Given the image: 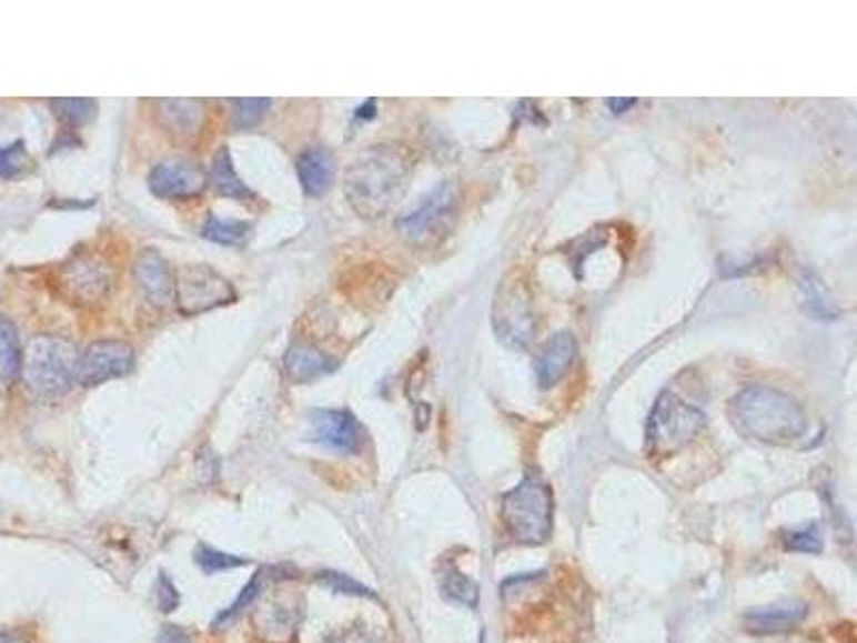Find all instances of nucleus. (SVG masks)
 I'll return each instance as SVG.
<instances>
[{
	"label": "nucleus",
	"mask_w": 857,
	"mask_h": 643,
	"mask_svg": "<svg viewBox=\"0 0 857 643\" xmlns=\"http://www.w3.org/2000/svg\"><path fill=\"white\" fill-rule=\"evenodd\" d=\"M133 348L124 341H97L91 343L80 356L75 365V382L92 389L103 382L123 378L133 369Z\"/></svg>",
	"instance_id": "6e6552de"
},
{
	"label": "nucleus",
	"mask_w": 857,
	"mask_h": 643,
	"mask_svg": "<svg viewBox=\"0 0 857 643\" xmlns=\"http://www.w3.org/2000/svg\"><path fill=\"white\" fill-rule=\"evenodd\" d=\"M577 356V341L571 333H557L553 335L541 350L536 359V378L541 389L555 386L566 371L573 365Z\"/></svg>",
	"instance_id": "2eb2a0df"
},
{
	"label": "nucleus",
	"mask_w": 857,
	"mask_h": 643,
	"mask_svg": "<svg viewBox=\"0 0 857 643\" xmlns=\"http://www.w3.org/2000/svg\"><path fill=\"white\" fill-rule=\"evenodd\" d=\"M251 232V225L246 221L236 219H221L216 214H209L202 234L204 239L219 243V245L241 247Z\"/></svg>",
	"instance_id": "5701e85b"
},
{
	"label": "nucleus",
	"mask_w": 857,
	"mask_h": 643,
	"mask_svg": "<svg viewBox=\"0 0 857 643\" xmlns=\"http://www.w3.org/2000/svg\"><path fill=\"white\" fill-rule=\"evenodd\" d=\"M75 365L78 352L69 341L43 335L32 339L22 361V375L37 398L57 399L69 393Z\"/></svg>",
	"instance_id": "20e7f679"
},
{
	"label": "nucleus",
	"mask_w": 857,
	"mask_h": 643,
	"mask_svg": "<svg viewBox=\"0 0 857 643\" xmlns=\"http://www.w3.org/2000/svg\"><path fill=\"white\" fill-rule=\"evenodd\" d=\"M0 643H22L18 642L16 637H11V635H4V633H0Z\"/></svg>",
	"instance_id": "e433bc0d"
},
{
	"label": "nucleus",
	"mask_w": 857,
	"mask_h": 643,
	"mask_svg": "<svg viewBox=\"0 0 857 643\" xmlns=\"http://www.w3.org/2000/svg\"><path fill=\"white\" fill-rule=\"evenodd\" d=\"M495 333L511 345H525L534 333L530 294L520 279L506 283L495 297Z\"/></svg>",
	"instance_id": "1a4fd4ad"
},
{
	"label": "nucleus",
	"mask_w": 857,
	"mask_h": 643,
	"mask_svg": "<svg viewBox=\"0 0 857 643\" xmlns=\"http://www.w3.org/2000/svg\"><path fill=\"white\" fill-rule=\"evenodd\" d=\"M317 583H322L324 587L339 592V594H350V596H373L371 590L365 587L363 583L343 575V573H335V571H324V573H317Z\"/></svg>",
	"instance_id": "c85d7f7f"
},
{
	"label": "nucleus",
	"mask_w": 857,
	"mask_h": 643,
	"mask_svg": "<svg viewBox=\"0 0 857 643\" xmlns=\"http://www.w3.org/2000/svg\"><path fill=\"white\" fill-rule=\"evenodd\" d=\"M808 613V607L804 603H780V605H772V607H762V610H755V612L746 615V626L753 631V633H759V635H769V633H783V631H789L797 626Z\"/></svg>",
	"instance_id": "6ab92c4d"
},
{
	"label": "nucleus",
	"mask_w": 857,
	"mask_h": 643,
	"mask_svg": "<svg viewBox=\"0 0 857 643\" xmlns=\"http://www.w3.org/2000/svg\"><path fill=\"white\" fill-rule=\"evenodd\" d=\"M195 562H198V566H200L206 575L223 573V571H232V569H241V566H245L246 564L245 557L219 552V550H213V547H209V545H200V547L195 550Z\"/></svg>",
	"instance_id": "bb28decb"
},
{
	"label": "nucleus",
	"mask_w": 857,
	"mask_h": 643,
	"mask_svg": "<svg viewBox=\"0 0 857 643\" xmlns=\"http://www.w3.org/2000/svg\"><path fill=\"white\" fill-rule=\"evenodd\" d=\"M704 423L702 410L682 401L672 391H665L654 403L647 421V449L656 455H672L686 446Z\"/></svg>",
	"instance_id": "423d86ee"
},
{
	"label": "nucleus",
	"mask_w": 857,
	"mask_h": 643,
	"mask_svg": "<svg viewBox=\"0 0 857 643\" xmlns=\"http://www.w3.org/2000/svg\"><path fill=\"white\" fill-rule=\"evenodd\" d=\"M255 629L269 640V642L285 643L294 631L299 629L301 622V610L292 601L285 599H273L266 601L255 615H253Z\"/></svg>",
	"instance_id": "dca6fc26"
},
{
	"label": "nucleus",
	"mask_w": 857,
	"mask_h": 643,
	"mask_svg": "<svg viewBox=\"0 0 857 643\" xmlns=\"http://www.w3.org/2000/svg\"><path fill=\"white\" fill-rule=\"evenodd\" d=\"M50 106H52L57 119L71 129L91 123L92 119L97 117V108H99L97 101L89 99V97H61V99H52Z\"/></svg>",
	"instance_id": "4be33fe9"
},
{
	"label": "nucleus",
	"mask_w": 857,
	"mask_h": 643,
	"mask_svg": "<svg viewBox=\"0 0 857 643\" xmlns=\"http://www.w3.org/2000/svg\"><path fill=\"white\" fill-rule=\"evenodd\" d=\"M157 106L159 124L172 140H193L204 123V101L200 99H159Z\"/></svg>",
	"instance_id": "f8f14e48"
},
{
	"label": "nucleus",
	"mask_w": 857,
	"mask_h": 643,
	"mask_svg": "<svg viewBox=\"0 0 857 643\" xmlns=\"http://www.w3.org/2000/svg\"><path fill=\"white\" fill-rule=\"evenodd\" d=\"M607 106L612 108L613 114H624L637 106V99L635 97H615V99H607Z\"/></svg>",
	"instance_id": "f704fd0d"
},
{
	"label": "nucleus",
	"mask_w": 857,
	"mask_h": 643,
	"mask_svg": "<svg viewBox=\"0 0 857 643\" xmlns=\"http://www.w3.org/2000/svg\"><path fill=\"white\" fill-rule=\"evenodd\" d=\"M209 177L204 168L189 159H170L157 163L149 177V187L161 200H189L204 193Z\"/></svg>",
	"instance_id": "9d476101"
},
{
	"label": "nucleus",
	"mask_w": 857,
	"mask_h": 643,
	"mask_svg": "<svg viewBox=\"0 0 857 643\" xmlns=\"http://www.w3.org/2000/svg\"><path fill=\"white\" fill-rule=\"evenodd\" d=\"M133 273L140 290L153 305L163 307L172 301L174 279L168 271V262L161 258L159 251L144 249L135 260Z\"/></svg>",
	"instance_id": "4468645a"
},
{
	"label": "nucleus",
	"mask_w": 857,
	"mask_h": 643,
	"mask_svg": "<svg viewBox=\"0 0 857 643\" xmlns=\"http://www.w3.org/2000/svg\"><path fill=\"white\" fill-rule=\"evenodd\" d=\"M269 108H271V99L266 97L234 99V124L239 129H251L266 117Z\"/></svg>",
	"instance_id": "cd10ccee"
},
{
	"label": "nucleus",
	"mask_w": 857,
	"mask_h": 643,
	"mask_svg": "<svg viewBox=\"0 0 857 643\" xmlns=\"http://www.w3.org/2000/svg\"><path fill=\"white\" fill-rule=\"evenodd\" d=\"M785 547L792 552L819 553L824 543L817 525H810L808 530H796L785 534Z\"/></svg>",
	"instance_id": "c756f323"
},
{
	"label": "nucleus",
	"mask_w": 857,
	"mask_h": 643,
	"mask_svg": "<svg viewBox=\"0 0 857 643\" xmlns=\"http://www.w3.org/2000/svg\"><path fill=\"white\" fill-rule=\"evenodd\" d=\"M324 643H384L382 640H377L373 633H369L361 626H352V629H345V631H339L331 640H326Z\"/></svg>",
	"instance_id": "473e14b6"
},
{
	"label": "nucleus",
	"mask_w": 857,
	"mask_h": 643,
	"mask_svg": "<svg viewBox=\"0 0 857 643\" xmlns=\"http://www.w3.org/2000/svg\"><path fill=\"white\" fill-rule=\"evenodd\" d=\"M154 601H157L159 612L163 613L174 612L181 605V594H179L177 585L172 583L170 577H165L163 573L159 575L157 585H154Z\"/></svg>",
	"instance_id": "7c9ffc66"
},
{
	"label": "nucleus",
	"mask_w": 857,
	"mask_h": 643,
	"mask_svg": "<svg viewBox=\"0 0 857 643\" xmlns=\"http://www.w3.org/2000/svg\"><path fill=\"white\" fill-rule=\"evenodd\" d=\"M440 583H442V590L446 596H451L453 601H457L461 605H467V607H476L478 603V585L472 582L467 575H463L457 566L448 564L442 575H440Z\"/></svg>",
	"instance_id": "b1692460"
},
{
	"label": "nucleus",
	"mask_w": 857,
	"mask_h": 643,
	"mask_svg": "<svg viewBox=\"0 0 857 643\" xmlns=\"http://www.w3.org/2000/svg\"><path fill=\"white\" fill-rule=\"evenodd\" d=\"M502 520L521 545H543L552 534V491L538 476H527L502 498Z\"/></svg>",
	"instance_id": "7ed1b4c3"
},
{
	"label": "nucleus",
	"mask_w": 857,
	"mask_h": 643,
	"mask_svg": "<svg viewBox=\"0 0 857 643\" xmlns=\"http://www.w3.org/2000/svg\"><path fill=\"white\" fill-rule=\"evenodd\" d=\"M299 179L306 195H324L335 179V157L324 147H311L299 157Z\"/></svg>",
	"instance_id": "a211bd4d"
},
{
	"label": "nucleus",
	"mask_w": 857,
	"mask_h": 643,
	"mask_svg": "<svg viewBox=\"0 0 857 643\" xmlns=\"http://www.w3.org/2000/svg\"><path fill=\"white\" fill-rule=\"evenodd\" d=\"M412 174V159L395 144H377L361 154L347 170L345 195L365 219H377L397 204Z\"/></svg>",
	"instance_id": "f257e3e1"
},
{
	"label": "nucleus",
	"mask_w": 857,
	"mask_h": 643,
	"mask_svg": "<svg viewBox=\"0 0 857 643\" xmlns=\"http://www.w3.org/2000/svg\"><path fill=\"white\" fill-rule=\"evenodd\" d=\"M801 299H804V309L817 320H824V318L829 320L836 315V307L827 297L824 283L815 275H806L801 279Z\"/></svg>",
	"instance_id": "393cba45"
},
{
	"label": "nucleus",
	"mask_w": 857,
	"mask_h": 643,
	"mask_svg": "<svg viewBox=\"0 0 857 643\" xmlns=\"http://www.w3.org/2000/svg\"><path fill=\"white\" fill-rule=\"evenodd\" d=\"M729 419L744 438L766 444H792L808 429L796 399L772 386H748L729 403Z\"/></svg>",
	"instance_id": "f03ea898"
},
{
	"label": "nucleus",
	"mask_w": 857,
	"mask_h": 643,
	"mask_svg": "<svg viewBox=\"0 0 857 643\" xmlns=\"http://www.w3.org/2000/svg\"><path fill=\"white\" fill-rule=\"evenodd\" d=\"M157 643H191L186 631H183L181 626L177 624H165L161 635H159V642Z\"/></svg>",
	"instance_id": "72a5a7b5"
},
{
	"label": "nucleus",
	"mask_w": 857,
	"mask_h": 643,
	"mask_svg": "<svg viewBox=\"0 0 857 643\" xmlns=\"http://www.w3.org/2000/svg\"><path fill=\"white\" fill-rule=\"evenodd\" d=\"M780 643H815V642H808V640H789V642H780Z\"/></svg>",
	"instance_id": "4c0bfd02"
},
{
	"label": "nucleus",
	"mask_w": 857,
	"mask_h": 643,
	"mask_svg": "<svg viewBox=\"0 0 857 643\" xmlns=\"http://www.w3.org/2000/svg\"><path fill=\"white\" fill-rule=\"evenodd\" d=\"M460 211V187L444 181L397 221L399 237L407 245L428 249L435 247L453 228Z\"/></svg>",
	"instance_id": "39448f33"
},
{
	"label": "nucleus",
	"mask_w": 857,
	"mask_h": 643,
	"mask_svg": "<svg viewBox=\"0 0 857 643\" xmlns=\"http://www.w3.org/2000/svg\"><path fill=\"white\" fill-rule=\"evenodd\" d=\"M32 168H34V161H32V157L27 151L22 140L0 149V179H4V181L20 179V177L29 174Z\"/></svg>",
	"instance_id": "a878e982"
},
{
	"label": "nucleus",
	"mask_w": 857,
	"mask_h": 643,
	"mask_svg": "<svg viewBox=\"0 0 857 643\" xmlns=\"http://www.w3.org/2000/svg\"><path fill=\"white\" fill-rule=\"evenodd\" d=\"M373 114H375V103L373 101H367L363 108H359V112H356V117L359 119H373Z\"/></svg>",
	"instance_id": "c9c22d12"
},
{
	"label": "nucleus",
	"mask_w": 857,
	"mask_h": 643,
	"mask_svg": "<svg viewBox=\"0 0 857 643\" xmlns=\"http://www.w3.org/2000/svg\"><path fill=\"white\" fill-rule=\"evenodd\" d=\"M22 361L24 354L20 348L18 329L11 320L0 315V373L7 380H16L22 373Z\"/></svg>",
	"instance_id": "412c9836"
},
{
	"label": "nucleus",
	"mask_w": 857,
	"mask_h": 643,
	"mask_svg": "<svg viewBox=\"0 0 857 643\" xmlns=\"http://www.w3.org/2000/svg\"><path fill=\"white\" fill-rule=\"evenodd\" d=\"M211 183L221 198H230V200H253L255 198V193L236 174L228 147H223L214 153Z\"/></svg>",
	"instance_id": "aec40b11"
},
{
	"label": "nucleus",
	"mask_w": 857,
	"mask_h": 643,
	"mask_svg": "<svg viewBox=\"0 0 857 643\" xmlns=\"http://www.w3.org/2000/svg\"><path fill=\"white\" fill-rule=\"evenodd\" d=\"M311 440L339 453H356L365 433L359 419L347 410H315L311 414Z\"/></svg>",
	"instance_id": "9b49d317"
},
{
	"label": "nucleus",
	"mask_w": 857,
	"mask_h": 643,
	"mask_svg": "<svg viewBox=\"0 0 857 643\" xmlns=\"http://www.w3.org/2000/svg\"><path fill=\"white\" fill-rule=\"evenodd\" d=\"M283 369L292 382L301 384V382H311V380L333 371L335 359H331L326 352H322L313 343L299 341V343L290 345V350L285 352Z\"/></svg>",
	"instance_id": "f3484780"
},
{
	"label": "nucleus",
	"mask_w": 857,
	"mask_h": 643,
	"mask_svg": "<svg viewBox=\"0 0 857 643\" xmlns=\"http://www.w3.org/2000/svg\"><path fill=\"white\" fill-rule=\"evenodd\" d=\"M64 288L78 303L99 301L110 288L108 269L92 255H80L64 271Z\"/></svg>",
	"instance_id": "ddd939ff"
},
{
	"label": "nucleus",
	"mask_w": 857,
	"mask_h": 643,
	"mask_svg": "<svg viewBox=\"0 0 857 643\" xmlns=\"http://www.w3.org/2000/svg\"><path fill=\"white\" fill-rule=\"evenodd\" d=\"M262 575L264 573H258L251 582L246 583L245 587H243V592L239 594V599H236V603H232V607L228 610V612L221 613L219 615V622L221 620H225V617H232V615H236V613L241 612V610H245V607H249L251 605V601L260 594V590H262Z\"/></svg>",
	"instance_id": "2f4dec72"
},
{
	"label": "nucleus",
	"mask_w": 857,
	"mask_h": 643,
	"mask_svg": "<svg viewBox=\"0 0 857 643\" xmlns=\"http://www.w3.org/2000/svg\"><path fill=\"white\" fill-rule=\"evenodd\" d=\"M174 292L183 315H195L214 307L228 305L236 299L232 283L206 264L184 267L174 281Z\"/></svg>",
	"instance_id": "0eeeda50"
}]
</instances>
